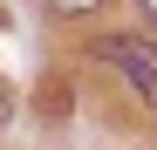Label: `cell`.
I'll return each instance as SVG.
<instances>
[{
    "label": "cell",
    "mask_w": 157,
    "mask_h": 150,
    "mask_svg": "<svg viewBox=\"0 0 157 150\" xmlns=\"http://www.w3.org/2000/svg\"><path fill=\"white\" fill-rule=\"evenodd\" d=\"M48 7H55V14H96L102 0H48Z\"/></svg>",
    "instance_id": "2"
},
{
    "label": "cell",
    "mask_w": 157,
    "mask_h": 150,
    "mask_svg": "<svg viewBox=\"0 0 157 150\" xmlns=\"http://www.w3.org/2000/svg\"><path fill=\"white\" fill-rule=\"evenodd\" d=\"M144 14H150V21H157V0H144Z\"/></svg>",
    "instance_id": "3"
},
{
    "label": "cell",
    "mask_w": 157,
    "mask_h": 150,
    "mask_svg": "<svg viewBox=\"0 0 157 150\" xmlns=\"http://www.w3.org/2000/svg\"><path fill=\"white\" fill-rule=\"evenodd\" d=\"M150 150H157V143H150Z\"/></svg>",
    "instance_id": "4"
},
{
    "label": "cell",
    "mask_w": 157,
    "mask_h": 150,
    "mask_svg": "<svg viewBox=\"0 0 157 150\" xmlns=\"http://www.w3.org/2000/svg\"><path fill=\"white\" fill-rule=\"evenodd\" d=\"M96 62H109L123 82L157 109V48H150V41H137V34H102V41H96Z\"/></svg>",
    "instance_id": "1"
}]
</instances>
